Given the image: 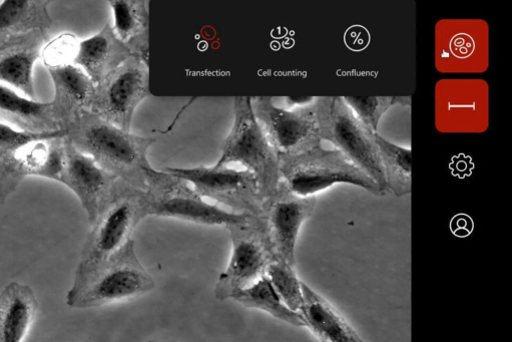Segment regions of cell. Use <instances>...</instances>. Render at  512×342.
I'll return each mask as SVG.
<instances>
[{
    "label": "cell",
    "mask_w": 512,
    "mask_h": 342,
    "mask_svg": "<svg viewBox=\"0 0 512 342\" xmlns=\"http://www.w3.org/2000/svg\"><path fill=\"white\" fill-rule=\"evenodd\" d=\"M68 130V139L77 149L130 186L146 191L154 169L148 152L156 139L125 131L90 111H82Z\"/></svg>",
    "instance_id": "cell-1"
},
{
    "label": "cell",
    "mask_w": 512,
    "mask_h": 342,
    "mask_svg": "<svg viewBox=\"0 0 512 342\" xmlns=\"http://www.w3.org/2000/svg\"><path fill=\"white\" fill-rule=\"evenodd\" d=\"M164 170L192 184L203 198L226 205L235 213L261 218L264 199L256 176L249 170H235L228 166Z\"/></svg>",
    "instance_id": "cell-10"
},
{
    "label": "cell",
    "mask_w": 512,
    "mask_h": 342,
    "mask_svg": "<svg viewBox=\"0 0 512 342\" xmlns=\"http://www.w3.org/2000/svg\"><path fill=\"white\" fill-rule=\"evenodd\" d=\"M232 299L247 308L262 310L293 326H305L302 314L291 310L282 301L266 275L248 287L237 291Z\"/></svg>",
    "instance_id": "cell-23"
},
{
    "label": "cell",
    "mask_w": 512,
    "mask_h": 342,
    "mask_svg": "<svg viewBox=\"0 0 512 342\" xmlns=\"http://www.w3.org/2000/svg\"><path fill=\"white\" fill-rule=\"evenodd\" d=\"M147 216L174 218L208 226L238 225L248 222L247 213L227 212L205 202L189 183L166 170L153 169L145 191Z\"/></svg>",
    "instance_id": "cell-6"
},
{
    "label": "cell",
    "mask_w": 512,
    "mask_h": 342,
    "mask_svg": "<svg viewBox=\"0 0 512 342\" xmlns=\"http://www.w3.org/2000/svg\"><path fill=\"white\" fill-rule=\"evenodd\" d=\"M321 138L330 142L356 167L386 191L384 171L375 133L345 105L341 97H322Z\"/></svg>",
    "instance_id": "cell-7"
},
{
    "label": "cell",
    "mask_w": 512,
    "mask_h": 342,
    "mask_svg": "<svg viewBox=\"0 0 512 342\" xmlns=\"http://www.w3.org/2000/svg\"><path fill=\"white\" fill-rule=\"evenodd\" d=\"M69 130L51 133H29L0 122V206L7 203L28 177L24 156L28 146L40 139L68 136Z\"/></svg>",
    "instance_id": "cell-16"
},
{
    "label": "cell",
    "mask_w": 512,
    "mask_h": 342,
    "mask_svg": "<svg viewBox=\"0 0 512 342\" xmlns=\"http://www.w3.org/2000/svg\"><path fill=\"white\" fill-rule=\"evenodd\" d=\"M48 43V32L37 31L0 44V84L36 99L34 70Z\"/></svg>",
    "instance_id": "cell-14"
},
{
    "label": "cell",
    "mask_w": 512,
    "mask_h": 342,
    "mask_svg": "<svg viewBox=\"0 0 512 342\" xmlns=\"http://www.w3.org/2000/svg\"><path fill=\"white\" fill-rule=\"evenodd\" d=\"M281 181L301 197L317 193L337 183L351 184L381 197L386 192L338 150L321 146L295 155H279Z\"/></svg>",
    "instance_id": "cell-4"
},
{
    "label": "cell",
    "mask_w": 512,
    "mask_h": 342,
    "mask_svg": "<svg viewBox=\"0 0 512 342\" xmlns=\"http://www.w3.org/2000/svg\"><path fill=\"white\" fill-rule=\"evenodd\" d=\"M79 42L75 35L69 33L48 42L42 54L47 69L74 64Z\"/></svg>",
    "instance_id": "cell-27"
},
{
    "label": "cell",
    "mask_w": 512,
    "mask_h": 342,
    "mask_svg": "<svg viewBox=\"0 0 512 342\" xmlns=\"http://www.w3.org/2000/svg\"><path fill=\"white\" fill-rule=\"evenodd\" d=\"M0 122L41 134L68 130L53 101L41 102L0 84Z\"/></svg>",
    "instance_id": "cell-15"
},
{
    "label": "cell",
    "mask_w": 512,
    "mask_h": 342,
    "mask_svg": "<svg viewBox=\"0 0 512 342\" xmlns=\"http://www.w3.org/2000/svg\"><path fill=\"white\" fill-rule=\"evenodd\" d=\"M287 110L273 97H254L252 107L257 120L279 155H295L321 146L320 104Z\"/></svg>",
    "instance_id": "cell-9"
},
{
    "label": "cell",
    "mask_w": 512,
    "mask_h": 342,
    "mask_svg": "<svg viewBox=\"0 0 512 342\" xmlns=\"http://www.w3.org/2000/svg\"><path fill=\"white\" fill-rule=\"evenodd\" d=\"M232 242V255L226 270L220 274L214 293L220 301L256 282L277 258L264 220L257 216L243 224L227 227Z\"/></svg>",
    "instance_id": "cell-8"
},
{
    "label": "cell",
    "mask_w": 512,
    "mask_h": 342,
    "mask_svg": "<svg viewBox=\"0 0 512 342\" xmlns=\"http://www.w3.org/2000/svg\"><path fill=\"white\" fill-rule=\"evenodd\" d=\"M146 217L145 191L126 185L92 225L70 290L82 287L132 240Z\"/></svg>",
    "instance_id": "cell-2"
},
{
    "label": "cell",
    "mask_w": 512,
    "mask_h": 342,
    "mask_svg": "<svg viewBox=\"0 0 512 342\" xmlns=\"http://www.w3.org/2000/svg\"><path fill=\"white\" fill-rule=\"evenodd\" d=\"M315 196L301 197L281 181L277 190L265 198L261 218L264 220L277 258L296 266V244L303 224L316 206Z\"/></svg>",
    "instance_id": "cell-13"
},
{
    "label": "cell",
    "mask_w": 512,
    "mask_h": 342,
    "mask_svg": "<svg viewBox=\"0 0 512 342\" xmlns=\"http://www.w3.org/2000/svg\"><path fill=\"white\" fill-rule=\"evenodd\" d=\"M39 308L30 285L9 283L0 292V342L24 341L37 320Z\"/></svg>",
    "instance_id": "cell-18"
},
{
    "label": "cell",
    "mask_w": 512,
    "mask_h": 342,
    "mask_svg": "<svg viewBox=\"0 0 512 342\" xmlns=\"http://www.w3.org/2000/svg\"><path fill=\"white\" fill-rule=\"evenodd\" d=\"M61 183L78 197L91 225L124 187L129 185L77 149L68 136Z\"/></svg>",
    "instance_id": "cell-12"
},
{
    "label": "cell",
    "mask_w": 512,
    "mask_h": 342,
    "mask_svg": "<svg viewBox=\"0 0 512 342\" xmlns=\"http://www.w3.org/2000/svg\"><path fill=\"white\" fill-rule=\"evenodd\" d=\"M155 287L132 239L82 287L69 290L66 301L72 308H96L138 298Z\"/></svg>",
    "instance_id": "cell-5"
},
{
    "label": "cell",
    "mask_w": 512,
    "mask_h": 342,
    "mask_svg": "<svg viewBox=\"0 0 512 342\" xmlns=\"http://www.w3.org/2000/svg\"><path fill=\"white\" fill-rule=\"evenodd\" d=\"M375 141L384 171L386 191H390L397 197L410 194L412 191L411 149L395 145L385 140L377 132Z\"/></svg>",
    "instance_id": "cell-24"
},
{
    "label": "cell",
    "mask_w": 512,
    "mask_h": 342,
    "mask_svg": "<svg viewBox=\"0 0 512 342\" xmlns=\"http://www.w3.org/2000/svg\"><path fill=\"white\" fill-rule=\"evenodd\" d=\"M319 97H285L283 98L284 109L294 110L314 105Z\"/></svg>",
    "instance_id": "cell-28"
},
{
    "label": "cell",
    "mask_w": 512,
    "mask_h": 342,
    "mask_svg": "<svg viewBox=\"0 0 512 342\" xmlns=\"http://www.w3.org/2000/svg\"><path fill=\"white\" fill-rule=\"evenodd\" d=\"M50 4L40 0H5L0 4V44L33 32H48L53 25Z\"/></svg>",
    "instance_id": "cell-22"
},
{
    "label": "cell",
    "mask_w": 512,
    "mask_h": 342,
    "mask_svg": "<svg viewBox=\"0 0 512 342\" xmlns=\"http://www.w3.org/2000/svg\"><path fill=\"white\" fill-rule=\"evenodd\" d=\"M237 163L252 172L263 199L277 190L280 182L279 154L257 120L251 97L234 98V122L222 145L216 167Z\"/></svg>",
    "instance_id": "cell-3"
},
{
    "label": "cell",
    "mask_w": 512,
    "mask_h": 342,
    "mask_svg": "<svg viewBox=\"0 0 512 342\" xmlns=\"http://www.w3.org/2000/svg\"><path fill=\"white\" fill-rule=\"evenodd\" d=\"M150 96L149 64L133 55L96 86L90 112L125 131H131L138 106Z\"/></svg>",
    "instance_id": "cell-11"
},
{
    "label": "cell",
    "mask_w": 512,
    "mask_h": 342,
    "mask_svg": "<svg viewBox=\"0 0 512 342\" xmlns=\"http://www.w3.org/2000/svg\"><path fill=\"white\" fill-rule=\"evenodd\" d=\"M114 32L134 56L149 64L150 13L145 0H111Z\"/></svg>",
    "instance_id": "cell-21"
},
{
    "label": "cell",
    "mask_w": 512,
    "mask_h": 342,
    "mask_svg": "<svg viewBox=\"0 0 512 342\" xmlns=\"http://www.w3.org/2000/svg\"><path fill=\"white\" fill-rule=\"evenodd\" d=\"M265 275L282 301L291 310L300 312L303 304L302 282L295 267L281 258H276L267 267Z\"/></svg>",
    "instance_id": "cell-25"
},
{
    "label": "cell",
    "mask_w": 512,
    "mask_h": 342,
    "mask_svg": "<svg viewBox=\"0 0 512 342\" xmlns=\"http://www.w3.org/2000/svg\"><path fill=\"white\" fill-rule=\"evenodd\" d=\"M48 71L55 88L53 103L66 127L69 128L82 111H90L96 85L75 64L48 68Z\"/></svg>",
    "instance_id": "cell-19"
},
{
    "label": "cell",
    "mask_w": 512,
    "mask_h": 342,
    "mask_svg": "<svg viewBox=\"0 0 512 342\" xmlns=\"http://www.w3.org/2000/svg\"><path fill=\"white\" fill-rule=\"evenodd\" d=\"M353 114L373 132L382 116L394 105L411 106V97H341Z\"/></svg>",
    "instance_id": "cell-26"
},
{
    "label": "cell",
    "mask_w": 512,
    "mask_h": 342,
    "mask_svg": "<svg viewBox=\"0 0 512 342\" xmlns=\"http://www.w3.org/2000/svg\"><path fill=\"white\" fill-rule=\"evenodd\" d=\"M133 56L107 24L98 34L79 42L74 64L98 86Z\"/></svg>",
    "instance_id": "cell-17"
},
{
    "label": "cell",
    "mask_w": 512,
    "mask_h": 342,
    "mask_svg": "<svg viewBox=\"0 0 512 342\" xmlns=\"http://www.w3.org/2000/svg\"><path fill=\"white\" fill-rule=\"evenodd\" d=\"M300 309L305 326L321 341L357 342L360 336L347 320L321 295L302 282Z\"/></svg>",
    "instance_id": "cell-20"
}]
</instances>
